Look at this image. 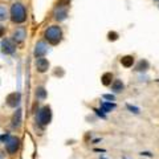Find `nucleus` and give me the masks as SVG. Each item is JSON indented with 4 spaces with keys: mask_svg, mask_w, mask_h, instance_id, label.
Segmentation results:
<instances>
[{
    "mask_svg": "<svg viewBox=\"0 0 159 159\" xmlns=\"http://www.w3.org/2000/svg\"><path fill=\"white\" fill-rule=\"evenodd\" d=\"M9 21L13 25H24L28 21V8L23 2H12L9 6Z\"/></svg>",
    "mask_w": 159,
    "mask_h": 159,
    "instance_id": "obj_1",
    "label": "nucleus"
},
{
    "mask_svg": "<svg viewBox=\"0 0 159 159\" xmlns=\"http://www.w3.org/2000/svg\"><path fill=\"white\" fill-rule=\"evenodd\" d=\"M43 40L48 43V45H52V47H56L64 39V31L60 24H52L45 28V31L43 33Z\"/></svg>",
    "mask_w": 159,
    "mask_h": 159,
    "instance_id": "obj_2",
    "label": "nucleus"
},
{
    "mask_svg": "<svg viewBox=\"0 0 159 159\" xmlns=\"http://www.w3.org/2000/svg\"><path fill=\"white\" fill-rule=\"evenodd\" d=\"M52 118H53V113H52V107L49 105L40 107L36 113V123L41 129L47 127L52 122Z\"/></svg>",
    "mask_w": 159,
    "mask_h": 159,
    "instance_id": "obj_3",
    "label": "nucleus"
},
{
    "mask_svg": "<svg viewBox=\"0 0 159 159\" xmlns=\"http://www.w3.org/2000/svg\"><path fill=\"white\" fill-rule=\"evenodd\" d=\"M20 147H21V139L17 135H8L4 143V151L7 152V155H16L19 152Z\"/></svg>",
    "mask_w": 159,
    "mask_h": 159,
    "instance_id": "obj_4",
    "label": "nucleus"
},
{
    "mask_svg": "<svg viewBox=\"0 0 159 159\" xmlns=\"http://www.w3.org/2000/svg\"><path fill=\"white\" fill-rule=\"evenodd\" d=\"M27 28L23 27V25H17L16 28L12 29L11 32V36H9V39L12 40V41L16 44V45H21V44H24V41L27 40Z\"/></svg>",
    "mask_w": 159,
    "mask_h": 159,
    "instance_id": "obj_5",
    "label": "nucleus"
},
{
    "mask_svg": "<svg viewBox=\"0 0 159 159\" xmlns=\"http://www.w3.org/2000/svg\"><path fill=\"white\" fill-rule=\"evenodd\" d=\"M48 52H49V45H48L47 41H44V40H39V41L34 44V48H33V57L34 58L45 57Z\"/></svg>",
    "mask_w": 159,
    "mask_h": 159,
    "instance_id": "obj_6",
    "label": "nucleus"
},
{
    "mask_svg": "<svg viewBox=\"0 0 159 159\" xmlns=\"http://www.w3.org/2000/svg\"><path fill=\"white\" fill-rule=\"evenodd\" d=\"M69 16V9L66 6H60V4H57V7L54 8L53 11V20L56 21L57 24L65 21V20L68 19Z\"/></svg>",
    "mask_w": 159,
    "mask_h": 159,
    "instance_id": "obj_7",
    "label": "nucleus"
},
{
    "mask_svg": "<svg viewBox=\"0 0 159 159\" xmlns=\"http://www.w3.org/2000/svg\"><path fill=\"white\" fill-rule=\"evenodd\" d=\"M21 103V93L20 92H12L6 97V106L9 109H17Z\"/></svg>",
    "mask_w": 159,
    "mask_h": 159,
    "instance_id": "obj_8",
    "label": "nucleus"
},
{
    "mask_svg": "<svg viewBox=\"0 0 159 159\" xmlns=\"http://www.w3.org/2000/svg\"><path fill=\"white\" fill-rule=\"evenodd\" d=\"M0 49H2V53L6 54V56H11L16 52L17 45L9 37L7 39H2V43H0Z\"/></svg>",
    "mask_w": 159,
    "mask_h": 159,
    "instance_id": "obj_9",
    "label": "nucleus"
},
{
    "mask_svg": "<svg viewBox=\"0 0 159 159\" xmlns=\"http://www.w3.org/2000/svg\"><path fill=\"white\" fill-rule=\"evenodd\" d=\"M34 69H36V72L40 74H45V73H48L49 69H51V62H49V60L45 57L34 58Z\"/></svg>",
    "mask_w": 159,
    "mask_h": 159,
    "instance_id": "obj_10",
    "label": "nucleus"
},
{
    "mask_svg": "<svg viewBox=\"0 0 159 159\" xmlns=\"http://www.w3.org/2000/svg\"><path fill=\"white\" fill-rule=\"evenodd\" d=\"M21 123H23V111L20 107H17L11 117V127L13 130H19L21 127Z\"/></svg>",
    "mask_w": 159,
    "mask_h": 159,
    "instance_id": "obj_11",
    "label": "nucleus"
},
{
    "mask_svg": "<svg viewBox=\"0 0 159 159\" xmlns=\"http://www.w3.org/2000/svg\"><path fill=\"white\" fill-rule=\"evenodd\" d=\"M148 69H150V62H148L147 60H145V58L139 60L135 65H134V70L138 72V73H145V72L148 70Z\"/></svg>",
    "mask_w": 159,
    "mask_h": 159,
    "instance_id": "obj_12",
    "label": "nucleus"
},
{
    "mask_svg": "<svg viewBox=\"0 0 159 159\" xmlns=\"http://www.w3.org/2000/svg\"><path fill=\"white\" fill-rule=\"evenodd\" d=\"M110 89H111V92L114 94L122 93L123 90H125V84L122 82V80L116 78V80H113V82H111V85H110Z\"/></svg>",
    "mask_w": 159,
    "mask_h": 159,
    "instance_id": "obj_13",
    "label": "nucleus"
},
{
    "mask_svg": "<svg viewBox=\"0 0 159 159\" xmlns=\"http://www.w3.org/2000/svg\"><path fill=\"white\" fill-rule=\"evenodd\" d=\"M34 97H36L37 101H45L47 97H48V92H47L45 86L40 85L34 89Z\"/></svg>",
    "mask_w": 159,
    "mask_h": 159,
    "instance_id": "obj_14",
    "label": "nucleus"
},
{
    "mask_svg": "<svg viewBox=\"0 0 159 159\" xmlns=\"http://www.w3.org/2000/svg\"><path fill=\"white\" fill-rule=\"evenodd\" d=\"M9 20V9L4 3H0V23H6Z\"/></svg>",
    "mask_w": 159,
    "mask_h": 159,
    "instance_id": "obj_15",
    "label": "nucleus"
},
{
    "mask_svg": "<svg viewBox=\"0 0 159 159\" xmlns=\"http://www.w3.org/2000/svg\"><path fill=\"white\" fill-rule=\"evenodd\" d=\"M121 64L125 68H133L134 64H135V57L131 56V54H126V56H123L121 58Z\"/></svg>",
    "mask_w": 159,
    "mask_h": 159,
    "instance_id": "obj_16",
    "label": "nucleus"
},
{
    "mask_svg": "<svg viewBox=\"0 0 159 159\" xmlns=\"http://www.w3.org/2000/svg\"><path fill=\"white\" fill-rule=\"evenodd\" d=\"M99 107H101V111L103 113H110L111 110H114V109L117 107L116 102H109V101H102L101 103H99Z\"/></svg>",
    "mask_w": 159,
    "mask_h": 159,
    "instance_id": "obj_17",
    "label": "nucleus"
},
{
    "mask_svg": "<svg viewBox=\"0 0 159 159\" xmlns=\"http://www.w3.org/2000/svg\"><path fill=\"white\" fill-rule=\"evenodd\" d=\"M113 73L110 72H106V73H103L102 74V77H101V82H102V85H105V86H110L111 85V82H113Z\"/></svg>",
    "mask_w": 159,
    "mask_h": 159,
    "instance_id": "obj_18",
    "label": "nucleus"
},
{
    "mask_svg": "<svg viewBox=\"0 0 159 159\" xmlns=\"http://www.w3.org/2000/svg\"><path fill=\"white\" fill-rule=\"evenodd\" d=\"M6 33H7V28L3 23H0V39H4L6 37Z\"/></svg>",
    "mask_w": 159,
    "mask_h": 159,
    "instance_id": "obj_19",
    "label": "nucleus"
},
{
    "mask_svg": "<svg viewBox=\"0 0 159 159\" xmlns=\"http://www.w3.org/2000/svg\"><path fill=\"white\" fill-rule=\"evenodd\" d=\"M102 98L103 99H107L109 102H114V101H116V96H114V94H103Z\"/></svg>",
    "mask_w": 159,
    "mask_h": 159,
    "instance_id": "obj_20",
    "label": "nucleus"
},
{
    "mask_svg": "<svg viewBox=\"0 0 159 159\" xmlns=\"http://www.w3.org/2000/svg\"><path fill=\"white\" fill-rule=\"evenodd\" d=\"M118 39V33H116V32H110V33H109V40H113V41H114V40H117Z\"/></svg>",
    "mask_w": 159,
    "mask_h": 159,
    "instance_id": "obj_21",
    "label": "nucleus"
},
{
    "mask_svg": "<svg viewBox=\"0 0 159 159\" xmlns=\"http://www.w3.org/2000/svg\"><path fill=\"white\" fill-rule=\"evenodd\" d=\"M0 159H7V152L4 150H0Z\"/></svg>",
    "mask_w": 159,
    "mask_h": 159,
    "instance_id": "obj_22",
    "label": "nucleus"
},
{
    "mask_svg": "<svg viewBox=\"0 0 159 159\" xmlns=\"http://www.w3.org/2000/svg\"><path fill=\"white\" fill-rule=\"evenodd\" d=\"M141 155H142V157H143V155H145V157H152V154H151V152H143V151H142Z\"/></svg>",
    "mask_w": 159,
    "mask_h": 159,
    "instance_id": "obj_23",
    "label": "nucleus"
},
{
    "mask_svg": "<svg viewBox=\"0 0 159 159\" xmlns=\"http://www.w3.org/2000/svg\"><path fill=\"white\" fill-rule=\"evenodd\" d=\"M8 2H17V0H8Z\"/></svg>",
    "mask_w": 159,
    "mask_h": 159,
    "instance_id": "obj_24",
    "label": "nucleus"
},
{
    "mask_svg": "<svg viewBox=\"0 0 159 159\" xmlns=\"http://www.w3.org/2000/svg\"><path fill=\"white\" fill-rule=\"evenodd\" d=\"M122 159H129V158H126V157H123V158H122Z\"/></svg>",
    "mask_w": 159,
    "mask_h": 159,
    "instance_id": "obj_25",
    "label": "nucleus"
},
{
    "mask_svg": "<svg viewBox=\"0 0 159 159\" xmlns=\"http://www.w3.org/2000/svg\"><path fill=\"white\" fill-rule=\"evenodd\" d=\"M99 159H106V158H99Z\"/></svg>",
    "mask_w": 159,
    "mask_h": 159,
    "instance_id": "obj_26",
    "label": "nucleus"
}]
</instances>
